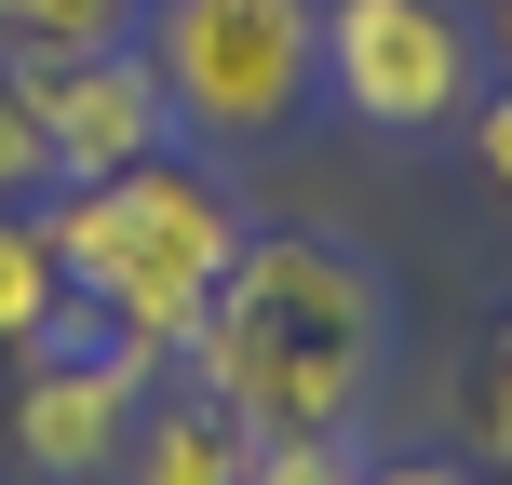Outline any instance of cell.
<instances>
[{"instance_id": "4", "label": "cell", "mask_w": 512, "mask_h": 485, "mask_svg": "<svg viewBox=\"0 0 512 485\" xmlns=\"http://www.w3.org/2000/svg\"><path fill=\"white\" fill-rule=\"evenodd\" d=\"M324 95L364 135H445L486 95V41L459 0H324Z\"/></svg>"}, {"instance_id": "14", "label": "cell", "mask_w": 512, "mask_h": 485, "mask_svg": "<svg viewBox=\"0 0 512 485\" xmlns=\"http://www.w3.org/2000/svg\"><path fill=\"white\" fill-rule=\"evenodd\" d=\"M486 432H512V324H499V391H486Z\"/></svg>"}, {"instance_id": "3", "label": "cell", "mask_w": 512, "mask_h": 485, "mask_svg": "<svg viewBox=\"0 0 512 485\" xmlns=\"http://www.w3.org/2000/svg\"><path fill=\"white\" fill-rule=\"evenodd\" d=\"M135 54L189 149H283L324 108V0H135Z\"/></svg>"}, {"instance_id": "7", "label": "cell", "mask_w": 512, "mask_h": 485, "mask_svg": "<svg viewBox=\"0 0 512 485\" xmlns=\"http://www.w3.org/2000/svg\"><path fill=\"white\" fill-rule=\"evenodd\" d=\"M256 432L216 391H176V405H135V445H122V485H243Z\"/></svg>"}, {"instance_id": "16", "label": "cell", "mask_w": 512, "mask_h": 485, "mask_svg": "<svg viewBox=\"0 0 512 485\" xmlns=\"http://www.w3.org/2000/svg\"><path fill=\"white\" fill-rule=\"evenodd\" d=\"M499 485H512V459H499Z\"/></svg>"}, {"instance_id": "2", "label": "cell", "mask_w": 512, "mask_h": 485, "mask_svg": "<svg viewBox=\"0 0 512 485\" xmlns=\"http://www.w3.org/2000/svg\"><path fill=\"white\" fill-rule=\"evenodd\" d=\"M41 230L68 256V297L95 310L108 337H135V351L176 364V337L203 324V297L243 256V203H230V176L149 149V162H122V176H68L41 203Z\"/></svg>"}, {"instance_id": "12", "label": "cell", "mask_w": 512, "mask_h": 485, "mask_svg": "<svg viewBox=\"0 0 512 485\" xmlns=\"http://www.w3.org/2000/svg\"><path fill=\"white\" fill-rule=\"evenodd\" d=\"M472 162H486V189H512V81H499V95H472Z\"/></svg>"}, {"instance_id": "8", "label": "cell", "mask_w": 512, "mask_h": 485, "mask_svg": "<svg viewBox=\"0 0 512 485\" xmlns=\"http://www.w3.org/2000/svg\"><path fill=\"white\" fill-rule=\"evenodd\" d=\"M95 310L68 297V256H54L41 203H0V351H41V337H81Z\"/></svg>"}, {"instance_id": "5", "label": "cell", "mask_w": 512, "mask_h": 485, "mask_svg": "<svg viewBox=\"0 0 512 485\" xmlns=\"http://www.w3.org/2000/svg\"><path fill=\"white\" fill-rule=\"evenodd\" d=\"M14 459L41 485H108L135 445V405H149L162 351H135V337H41V351H14Z\"/></svg>"}, {"instance_id": "9", "label": "cell", "mask_w": 512, "mask_h": 485, "mask_svg": "<svg viewBox=\"0 0 512 485\" xmlns=\"http://www.w3.org/2000/svg\"><path fill=\"white\" fill-rule=\"evenodd\" d=\"M135 41V0H0V54H95Z\"/></svg>"}, {"instance_id": "11", "label": "cell", "mask_w": 512, "mask_h": 485, "mask_svg": "<svg viewBox=\"0 0 512 485\" xmlns=\"http://www.w3.org/2000/svg\"><path fill=\"white\" fill-rule=\"evenodd\" d=\"M0 203H54V135H41V108H27L14 54H0Z\"/></svg>"}, {"instance_id": "13", "label": "cell", "mask_w": 512, "mask_h": 485, "mask_svg": "<svg viewBox=\"0 0 512 485\" xmlns=\"http://www.w3.org/2000/svg\"><path fill=\"white\" fill-rule=\"evenodd\" d=\"M364 485H472L459 459H364Z\"/></svg>"}, {"instance_id": "15", "label": "cell", "mask_w": 512, "mask_h": 485, "mask_svg": "<svg viewBox=\"0 0 512 485\" xmlns=\"http://www.w3.org/2000/svg\"><path fill=\"white\" fill-rule=\"evenodd\" d=\"M499 68H512V0H499Z\"/></svg>"}, {"instance_id": "10", "label": "cell", "mask_w": 512, "mask_h": 485, "mask_svg": "<svg viewBox=\"0 0 512 485\" xmlns=\"http://www.w3.org/2000/svg\"><path fill=\"white\" fill-rule=\"evenodd\" d=\"M243 485H364V432H256Z\"/></svg>"}, {"instance_id": "6", "label": "cell", "mask_w": 512, "mask_h": 485, "mask_svg": "<svg viewBox=\"0 0 512 485\" xmlns=\"http://www.w3.org/2000/svg\"><path fill=\"white\" fill-rule=\"evenodd\" d=\"M14 81H27V108H41V135H54V189H68V176H122V162L176 149V108H162V81H149V54H135V41L14 54Z\"/></svg>"}, {"instance_id": "1", "label": "cell", "mask_w": 512, "mask_h": 485, "mask_svg": "<svg viewBox=\"0 0 512 485\" xmlns=\"http://www.w3.org/2000/svg\"><path fill=\"white\" fill-rule=\"evenodd\" d=\"M176 351L189 391H216L243 432H364L391 378V270L337 230H243Z\"/></svg>"}]
</instances>
